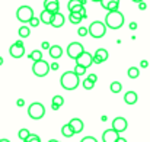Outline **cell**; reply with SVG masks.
<instances>
[{"label":"cell","mask_w":150,"mask_h":142,"mask_svg":"<svg viewBox=\"0 0 150 142\" xmlns=\"http://www.w3.org/2000/svg\"><path fill=\"white\" fill-rule=\"evenodd\" d=\"M137 100H139V96L136 92H127L125 96H124V101L127 103V104H136L137 103Z\"/></svg>","instance_id":"ac0fdd59"},{"label":"cell","mask_w":150,"mask_h":142,"mask_svg":"<svg viewBox=\"0 0 150 142\" xmlns=\"http://www.w3.org/2000/svg\"><path fill=\"white\" fill-rule=\"evenodd\" d=\"M140 67H142V68H147V67H149V61L143 59V61L140 62Z\"/></svg>","instance_id":"8d00e7d4"},{"label":"cell","mask_w":150,"mask_h":142,"mask_svg":"<svg viewBox=\"0 0 150 142\" xmlns=\"http://www.w3.org/2000/svg\"><path fill=\"white\" fill-rule=\"evenodd\" d=\"M118 136H120V134L117 131H114L112 128L111 129H106L102 134V142H115L118 139Z\"/></svg>","instance_id":"7c38bea8"},{"label":"cell","mask_w":150,"mask_h":142,"mask_svg":"<svg viewBox=\"0 0 150 142\" xmlns=\"http://www.w3.org/2000/svg\"><path fill=\"white\" fill-rule=\"evenodd\" d=\"M146 7H147V4H146L144 1H140V3H139V9H140V10H144Z\"/></svg>","instance_id":"ab89813d"},{"label":"cell","mask_w":150,"mask_h":142,"mask_svg":"<svg viewBox=\"0 0 150 142\" xmlns=\"http://www.w3.org/2000/svg\"><path fill=\"white\" fill-rule=\"evenodd\" d=\"M77 35H79V36H86V35H88V28L80 26V28H79V31H77Z\"/></svg>","instance_id":"d6a6232c"},{"label":"cell","mask_w":150,"mask_h":142,"mask_svg":"<svg viewBox=\"0 0 150 142\" xmlns=\"http://www.w3.org/2000/svg\"><path fill=\"white\" fill-rule=\"evenodd\" d=\"M18 34H19L21 38H28L31 35V29H29V26H21L19 31H18Z\"/></svg>","instance_id":"603a6c76"},{"label":"cell","mask_w":150,"mask_h":142,"mask_svg":"<svg viewBox=\"0 0 150 142\" xmlns=\"http://www.w3.org/2000/svg\"><path fill=\"white\" fill-rule=\"evenodd\" d=\"M16 17H18L19 22L28 23V22L34 17V10H32V7H29V6H21V7L16 10Z\"/></svg>","instance_id":"8992f818"},{"label":"cell","mask_w":150,"mask_h":142,"mask_svg":"<svg viewBox=\"0 0 150 142\" xmlns=\"http://www.w3.org/2000/svg\"><path fill=\"white\" fill-rule=\"evenodd\" d=\"M0 142H10V141H9V139H6V138H1V139H0Z\"/></svg>","instance_id":"ee69618b"},{"label":"cell","mask_w":150,"mask_h":142,"mask_svg":"<svg viewBox=\"0 0 150 142\" xmlns=\"http://www.w3.org/2000/svg\"><path fill=\"white\" fill-rule=\"evenodd\" d=\"M60 83L64 90H76L79 87V76L74 71H66L61 76Z\"/></svg>","instance_id":"7a4b0ae2"},{"label":"cell","mask_w":150,"mask_h":142,"mask_svg":"<svg viewBox=\"0 0 150 142\" xmlns=\"http://www.w3.org/2000/svg\"><path fill=\"white\" fill-rule=\"evenodd\" d=\"M73 71H74V73H76V74L80 77V76H83V74L86 73V68H85V67H82V65H77V64H76V68H74Z\"/></svg>","instance_id":"f1b7e54d"},{"label":"cell","mask_w":150,"mask_h":142,"mask_svg":"<svg viewBox=\"0 0 150 142\" xmlns=\"http://www.w3.org/2000/svg\"><path fill=\"white\" fill-rule=\"evenodd\" d=\"M61 135H63L64 138H71V136L74 135V132H73V129H71V126H70L69 123H66V125L61 128Z\"/></svg>","instance_id":"44dd1931"},{"label":"cell","mask_w":150,"mask_h":142,"mask_svg":"<svg viewBox=\"0 0 150 142\" xmlns=\"http://www.w3.org/2000/svg\"><path fill=\"white\" fill-rule=\"evenodd\" d=\"M86 78H88V80H91V81H93V83H96V80H98V76H96V74H89Z\"/></svg>","instance_id":"d590c367"},{"label":"cell","mask_w":150,"mask_h":142,"mask_svg":"<svg viewBox=\"0 0 150 142\" xmlns=\"http://www.w3.org/2000/svg\"><path fill=\"white\" fill-rule=\"evenodd\" d=\"M80 142H98V139H96V138H93V136H85Z\"/></svg>","instance_id":"e575fe53"},{"label":"cell","mask_w":150,"mask_h":142,"mask_svg":"<svg viewBox=\"0 0 150 142\" xmlns=\"http://www.w3.org/2000/svg\"><path fill=\"white\" fill-rule=\"evenodd\" d=\"M64 104V97L63 96H54L52 97V101H51V109L54 110V112H57L61 106Z\"/></svg>","instance_id":"e0dca14e"},{"label":"cell","mask_w":150,"mask_h":142,"mask_svg":"<svg viewBox=\"0 0 150 142\" xmlns=\"http://www.w3.org/2000/svg\"><path fill=\"white\" fill-rule=\"evenodd\" d=\"M52 15L54 13H51L48 10H42L41 12V15H40V20H41V23H44V25H51V19H52Z\"/></svg>","instance_id":"d6986e66"},{"label":"cell","mask_w":150,"mask_h":142,"mask_svg":"<svg viewBox=\"0 0 150 142\" xmlns=\"http://www.w3.org/2000/svg\"><path fill=\"white\" fill-rule=\"evenodd\" d=\"M118 7H120V1H112L106 6V10H118Z\"/></svg>","instance_id":"f546056e"},{"label":"cell","mask_w":150,"mask_h":142,"mask_svg":"<svg viewBox=\"0 0 150 142\" xmlns=\"http://www.w3.org/2000/svg\"><path fill=\"white\" fill-rule=\"evenodd\" d=\"M50 47H51V45L47 42V41H44V42L41 44V48H42V49H50Z\"/></svg>","instance_id":"f35d334b"},{"label":"cell","mask_w":150,"mask_h":142,"mask_svg":"<svg viewBox=\"0 0 150 142\" xmlns=\"http://www.w3.org/2000/svg\"><path fill=\"white\" fill-rule=\"evenodd\" d=\"M108 57H109V54H108L106 49H103V48L96 49V52L93 54V64H102V62H105L108 59Z\"/></svg>","instance_id":"8fae6325"},{"label":"cell","mask_w":150,"mask_h":142,"mask_svg":"<svg viewBox=\"0 0 150 142\" xmlns=\"http://www.w3.org/2000/svg\"><path fill=\"white\" fill-rule=\"evenodd\" d=\"M48 142H60V141H57V139H50Z\"/></svg>","instance_id":"7dc6e473"},{"label":"cell","mask_w":150,"mask_h":142,"mask_svg":"<svg viewBox=\"0 0 150 142\" xmlns=\"http://www.w3.org/2000/svg\"><path fill=\"white\" fill-rule=\"evenodd\" d=\"M105 25H106V28H109L112 31H117V29L122 28L124 15L120 10H109L108 15L105 16Z\"/></svg>","instance_id":"6da1fadb"},{"label":"cell","mask_w":150,"mask_h":142,"mask_svg":"<svg viewBox=\"0 0 150 142\" xmlns=\"http://www.w3.org/2000/svg\"><path fill=\"white\" fill-rule=\"evenodd\" d=\"M74 61H76L77 65H82V67H85V68H89V67L93 64V55H92L91 52L83 51V52H82Z\"/></svg>","instance_id":"52a82bcc"},{"label":"cell","mask_w":150,"mask_h":142,"mask_svg":"<svg viewBox=\"0 0 150 142\" xmlns=\"http://www.w3.org/2000/svg\"><path fill=\"white\" fill-rule=\"evenodd\" d=\"M48 52H50L51 58L58 59V58H61V55H63V48L60 47V45H51L50 49H48Z\"/></svg>","instance_id":"2e32d148"},{"label":"cell","mask_w":150,"mask_h":142,"mask_svg":"<svg viewBox=\"0 0 150 142\" xmlns=\"http://www.w3.org/2000/svg\"><path fill=\"white\" fill-rule=\"evenodd\" d=\"M44 9L51 13H57L60 12V3L58 0H44Z\"/></svg>","instance_id":"5bb4252c"},{"label":"cell","mask_w":150,"mask_h":142,"mask_svg":"<svg viewBox=\"0 0 150 142\" xmlns=\"http://www.w3.org/2000/svg\"><path fill=\"white\" fill-rule=\"evenodd\" d=\"M127 76L130 77V78H133V80H136L139 76H140V70L137 68V67H130L128 70H127Z\"/></svg>","instance_id":"7402d4cb"},{"label":"cell","mask_w":150,"mask_h":142,"mask_svg":"<svg viewBox=\"0 0 150 142\" xmlns=\"http://www.w3.org/2000/svg\"><path fill=\"white\" fill-rule=\"evenodd\" d=\"M29 59H32L34 62H35V61H40V59H42V52H41L40 49H35V51H32V52L29 54Z\"/></svg>","instance_id":"cb8c5ba5"},{"label":"cell","mask_w":150,"mask_h":142,"mask_svg":"<svg viewBox=\"0 0 150 142\" xmlns=\"http://www.w3.org/2000/svg\"><path fill=\"white\" fill-rule=\"evenodd\" d=\"M64 22H66L64 15H63V13H60V12H57V13H54V15H52L51 26H52V28H61V26L64 25Z\"/></svg>","instance_id":"4fadbf2b"},{"label":"cell","mask_w":150,"mask_h":142,"mask_svg":"<svg viewBox=\"0 0 150 142\" xmlns=\"http://www.w3.org/2000/svg\"><path fill=\"white\" fill-rule=\"evenodd\" d=\"M83 51H85V48H83V45H82L80 42H71V44L67 47V55H69L71 59H76Z\"/></svg>","instance_id":"9c48e42d"},{"label":"cell","mask_w":150,"mask_h":142,"mask_svg":"<svg viewBox=\"0 0 150 142\" xmlns=\"http://www.w3.org/2000/svg\"><path fill=\"white\" fill-rule=\"evenodd\" d=\"M16 104H18L19 107H22V106H25V100H23V99H18V100H16Z\"/></svg>","instance_id":"74e56055"},{"label":"cell","mask_w":150,"mask_h":142,"mask_svg":"<svg viewBox=\"0 0 150 142\" xmlns=\"http://www.w3.org/2000/svg\"><path fill=\"white\" fill-rule=\"evenodd\" d=\"M69 20H70L73 25H79V23L83 20V17H82V15H80V13L70 12V13H69Z\"/></svg>","instance_id":"ffe728a7"},{"label":"cell","mask_w":150,"mask_h":142,"mask_svg":"<svg viewBox=\"0 0 150 142\" xmlns=\"http://www.w3.org/2000/svg\"><path fill=\"white\" fill-rule=\"evenodd\" d=\"M115 142H127V141H125V138H121V136H118V139H117Z\"/></svg>","instance_id":"7bdbcfd3"},{"label":"cell","mask_w":150,"mask_h":142,"mask_svg":"<svg viewBox=\"0 0 150 142\" xmlns=\"http://www.w3.org/2000/svg\"><path fill=\"white\" fill-rule=\"evenodd\" d=\"M82 86H83V89H85V90H92V89H93V86H95V83H93V81H91V80H88V78H85V80H83V83H82Z\"/></svg>","instance_id":"4316f807"},{"label":"cell","mask_w":150,"mask_h":142,"mask_svg":"<svg viewBox=\"0 0 150 142\" xmlns=\"http://www.w3.org/2000/svg\"><path fill=\"white\" fill-rule=\"evenodd\" d=\"M128 28H130L131 31H136V29H137V23H136V22H131V23L128 25Z\"/></svg>","instance_id":"60d3db41"},{"label":"cell","mask_w":150,"mask_h":142,"mask_svg":"<svg viewBox=\"0 0 150 142\" xmlns=\"http://www.w3.org/2000/svg\"><path fill=\"white\" fill-rule=\"evenodd\" d=\"M69 125L71 126V129H73V132L74 134H80L82 131H83V120L82 119H79V118H73L70 122H69Z\"/></svg>","instance_id":"9a60e30c"},{"label":"cell","mask_w":150,"mask_h":142,"mask_svg":"<svg viewBox=\"0 0 150 142\" xmlns=\"http://www.w3.org/2000/svg\"><path fill=\"white\" fill-rule=\"evenodd\" d=\"M112 1H120V0H100L99 3H100V6H102V7L106 10V6H108L109 3H112Z\"/></svg>","instance_id":"836d02e7"},{"label":"cell","mask_w":150,"mask_h":142,"mask_svg":"<svg viewBox=\"0 0 150 142\" xmlns=\"http://www.w3.org/2000/svg\"><path fill=\"white\" fill-rule=\"evenodd\" d=\"M9 54H10V57H13V58H21V57H23V55H25V45H23V42H22V41H16L12 47L9 48Z\"/></svg>","instance_id":"ba28073f"},{"label":"cell","mask_w":150,"mask_h":142,"mask_svg":"<svg viewBox=\"0 0 150 142\" xmlns=\"http://www.w3.org/2000/svg\"><path fill=\"white\" fill-rule=\"evenodd\" d=\"M88 34L95 38V39H99V38H103L105 34H106V25L105 22H100V20H95L89 25L88 28Z\"/></svg>","instance_id":"3957f363"},{"label":"cell","mask_w":150,"mask_h":142,"mask_svg":"<svg viewBox=\"0 0 150 142\" xmlns=\"http://www.w3.org/2000/svg\"><path fill=\"white\" fill-rule=\"evenodd\" d=\"M131 1H134V3H140V1H144V0H131Z\"/></svg>","instance_id":"f6af8a7d"},{"label":"cell","mask_w":150,"mask_h":142,"mask_svg":"<svg viewBox=\"0 0 150 142\" xmlns=\"http://www.w3.org/2000/svg\"><path fill=\"white\" fill-rule=\"evenodd\" d=\"M23 142H41V138L38 136V135H34V134H31L26 139H23Z\"/></svg>","instance_id":"83f0119b"},{"label":"cell","mask_w":150,"mask_h":142,"mask_svg":"<svg viewBox=\"0 0 150 142\" xmlns=\"http://www.w3.org/2000/svg\"><path fill=\"white\" fill-rule=\"evenodd\" d=\"M28 23H29V25H31L32 28H37V26H38V25L41 23V20H40L38 17H35V16H34V17H32V19H31V20H29Z\"/></svg>","instance_id":"4dcf8cb0"},{"label":"cell","mask_w":150,"mask_h":142,"mask_svg":"<svg viewBox=\"0 0 150 142\" xmlns=\"http://www.w3.org/2000/svg\"><path fill=\"white\" fill-rule=\"evenodd\" d=\"M109 89H111L112 93H120V92L122 90V84H121L120 81H114V83H111Z\"/></svg>","instance_id":"d4e9b609"},{"label":"cell","mask_w":150,"mask_h":142,"mask_svg":"<svg viewBox=\"0 0 150 142\" xmlns=\"http://www.w3.org/2000/svg\"><path fill=\"white\" fill-rule=\"evenodd\" d=\"M28 115H29V118L34 119V120L42 119V118L45 116V107H44V104L40 103V101H35V103L29 104V107H28Z\"/></svg>","instance_id":"277c9868"},{"label":"cell","mask_w":150,"mask_h":142,"mask_svg":"<svg viewBox=\"0 0 150 142\" xmlns=\"http://www.w3.org/2000/svg\"><path fill=\"white\" fill-rule=\"evenodd\" d=\"M29 135H31V132H29L26 128H23V129H21V131L18 132V136H19V139H22V141H23V139H26Z\"/></svg>","instance_id":"484cf974"},{"label":"cell","mask_w":150,"mask_h":142,"mask_svg":"<svg viewBox=\"0 0 150 142\" xmlns=\"http://www.w3.org/2000/svg\"><path fill=\"white\" fill-rule=\"evenodd\" d=\"M50 64L44 59H40V61H35L34 65H32V73L37 76V77H45L48 73H50Z\"/></svg>","instance_id":"5b68a950"},{"label":"cell","mask_w":150,"mask_h":142,"mask_svg":"<svg viewBox=\"0 0 150 142\" xmlns=\"http://www.w3.org/2000/svg\"><path fill=\"white\" fill-rule=\"evenodd\" d=\"M91 1H95V3H99L100 0H91Z\"/></svg>","instance_id":"c3c4849f"},{"label":"cell","mask_w":150,"mask_h":142,"mask_svg":"<svg viewBox=\"0 0 150 142\" xmlns=\"http://www.w3.org/2000/svg\"><path fill=\"white\" fill-rule=\"evenodd\" d=\"M127 128H128V122H127L125 118H122V116H117V118L112 120V129L117 131L118 134L127 131Z\"/></svg>","instance_id":"30bf717a"},{"label":"cell","mask_w":150,"mask_h":142,"mask_svg":"<svg viewBox=\"0 0 150 142\" xmlns=\"http://www.w3.org/2000/svg\"><path fill=\"white\" fill-rule=\"evenodd\" d=\"M50 68H51V70H54V71H57L60 67H58V64H57V62H54V64H51V65H50Z\"/></svg>","instance_id":"b9f144b4"},{"label":"cell","mask_w":150,"mask_h":142,"mask_svg":"<svg viewBox=\"0 0 150 142\" xmlns=\"http://www.w3.org/2000/svg\"><path fill=\"white\" fill-rule=\"evenodd\" d=\"M3 62H4V61H3V58L0 57V65H3Z\"/></svg>","instance_id":"bcb514c9"},{"label":"cell","mask_w":150,"mask_h":142,"mask_svg":"<svg viewBox=\"0 0 150 142\" xmlns=\"http://www.w3.org/2000/svg\"><path fill=\"white\" fill-rule=\"evenodd\" d=\"M77 4H82L80 0H69V3H67V9L70 10V9H73L74 6H77Z\"/></svg>","instance_id":"1f68e13d"}]
</instances>
